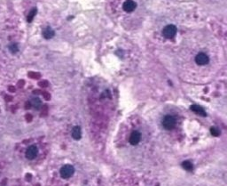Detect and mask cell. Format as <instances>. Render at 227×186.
<instances>
[{"label":"cell","instance_id":"6da1fadb","mask_svg":"<svg viewBox=\"0 0 227 186\" xmlns=\"http://www.w3.org/2000/svg\"><path fill=\"white\" fill-rule=\"evenodd\" d=\"M177 27L175 25H167L162 29V35L166 38H171L177 34Z\"/></svg>","mask_w":227,"mask_h":186},{"label":"cell","instance_id":"7a4b0ae2","mask_svg":"<svg viewBox=\"0 0 227 186\" xmlns=\"http://www.w3.org/2000/svg\"><path fill=\"white\" fill-rule=\"evenodd\" d=\"M162 126L165 129L167 130H170V129H173L174 127H175L176 126V120L175 117L170 116V115H167L163 117L162 120Z\"/></svg>","mask_w":227,"mask_h":186},{"label":"cell","instance_id":"3957f363","mask_svg":"<svg viewBox=\"0 0 227 186\" xmlns=\"http://www.w3.org/2000/svg\"><path fill=\"white\" fill-rule=\"evenodd\" d=\"M75 172V168L70 165H66L60 169V176L63 178H69Z\"/></svg>","mask_w":227,"mask_h":186},{"label":"cell","instance_id":"277c9868","mask_svg":"<svg viewBox=\"0 0 227 186\" xmlns=\"http://www.w3.org/2000/svg\"><path fill=\"white\" fill-rule=\"evenodd\" d=\"M195 62L200 66H204L209 62V58L205 53H199L195 56Z\"/></svg>","mask_w":227,"mask_h":186},{"label":"cell","instance_id":"5b68a950","mask_svg":"<svg viewBox=\"0 0 227 186\" xmlns=\"http://www.w3.org/2000/svg\"><path fill=\"white\" fill-rule=\"evenodd\" d=\"M137 7V4L133 0H126L123 5V9L126 13H132L135 11Z\"/></svg>","mask_w":227,"mask_h":186},{"label":"cell","instance_id":"8992f818","mask_svg":"<svg viewBox=\"0 0 227 186\" xmlns=\"http://www.w3.org/2000/svg\"><path fill=\"white\" fill-rule=\"evenodd\" d=\"M37 155V148L35 145H31L26 151V157L28 159H34Z\"/></svg>","mask_w":227,"mask_h":186},{"label":"cell","instance_id":"52a82bcc","mask_svg":"<svg viewBox=\"0 0 227 186\" xmlns=\"http://www.w3.org/2000/svg\"><path fill=\"white\" fill-rule=\"evenodd\" d=\"M140 139H141L140 133H139L138 131H134V132H132V134H131V136H130V143L132 145H136V144H137L139 143Z\"/></svg>","mask_w":227,"mask_h":186},{"label":"cell","instance_id":"ba28073f","mask_svg":"<svg viewBox=\"0 0 227 186\" xmlns=\"http://www.w3.org/2000/svg\"><path fill=\"white\" fill-rule=\"evenodd\" d=\"M43 35H44V37L46 39H50V38H51L52 37H53L54 31L52 30L51 29H50V28H47L46 29H44V33H43Z\"/></svg>","mask_w":227,"mask_h":186},{"label":"cell","instance_id":"9c48e42d","mask_svg":"<svg viewBox=\"0 0 227 186\" xmlns=\"http://www.w3.org/2000/svg\"><path fill=\"white\" fill-rule=\"evenodd\" d=\"M72 136H73V138L76 139V140H78V139L81 138V129H80L79 127H74L73 132H72Z\"/></svg>","mask_w":227,"mask_h":186},{"label":"cell","instance_id":"30bf717a","mask_svg":"<svg viewBox=\"0 0 227 186\" xmlns=\"http://www.w3.org/2000/svg\"><path fill=\"white\" fill-rule=\"evenodd\" d=\"M191 110H193L194 111H195V112H197V113H199V114H201V115H202V116H206V113H205L204 110H203L201 107L198 106V105H193V106H191Z\"/></svg>","mask_w":227,"mask_h":186},{"label":"cell","instance_id":"8fae6325","mask_svg":"<svg viewBox=\"0 0 227 186\" xmlns=\"http://www.w3.org/2000/svg\"><path fill=\"white\" fill-rule=\"evenodd\" d=\"M31 103H32V105L35 107V108H39L40 106H41V101H40V99H38V98H34L32 101H31Z\"/></svg>","mask_w":227,"mask_h":186},{"label":"cell","instance_id":"7c38bea8","mask_svg":"<svg viewBox=\"0 0 227 186\" xmlns=\"http://www.w3.org/2000/svg\"><path fill=\"white\" fill-rule=\"evenodd\" d=\"M183 166H184V167L186 169V170H191V169L193 168V166H192V164L189 161H185L183 163Z\"/></svg>","mask_w":227,"mask_h":186},{"label":"cell","instance_id":"4fadbf2b","mask_svg":"<svg viewBox=\"0 0 227 186\" xmlns=\"http://www.w3.org/2000/svg\"><path fill=\"white\" fill-rule=\"evenodd\" d=\"M36 13H37V10H36V9H34L33 11L30 12V13H29V15H28V22H31V21H32L33 17H34L35 14H36Z\"/></svg>","mask_w":227,"mask_h":186},{"label":"cell","instance_id":"5bb4252c","mask_svg":"<svg viewBox=\"0 0 227 186\" xmlns=\"http://www.w3.org/2000/svg\"><path fill=\"white\" fill-rule=\"evenodd\" d=\"M10 51L12 53V54H15L17 51H18V46H17L16 45H12L10 46Z\"/></svg>","mask_w":227,"mask_h":186},{"label":"cell","instance_id":"9a60e30c","mask_svg":"<svg viewBox=\"0 0 227 186\" xmlns=\"http://www.w3.org/2000/svg\"><path fill=\"white\" fill-rule=\"evenodd\" d=\"M211 133H212V134L216 135V136H217V135L219 134V132H218V130H217L216 128H212V129H211Z\"/></svg>","mask_w":227,"mask_h":186}]
</instances>
